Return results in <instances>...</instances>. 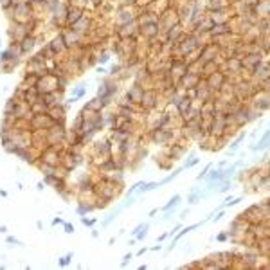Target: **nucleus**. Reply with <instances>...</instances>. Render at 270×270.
I'll list each match as a JSON object with an SVG mask.
<instances>
[{
  "label": "nucleus",
  "instance_id": "obj_1",
  "mask_svg": "<svg viewBox=\"0 0 270 270\" xmlns=\"http://www.w3.org/2000/svg\"><path fill=\"white\" fill-rule=\"evenodd\" d=\"M69 259H70V254H69V256H65V257H61V261H59V265H61V267H65V265H69Z\"/></svg>",
  "mask_w": 270,
  "mask_h": 270
},
{
  "label": "nucleus",
  "instance_id": "obj_2",
  "mask_svg": "<svg viewBox=\"0 0 270 270\" xmlns=\"http://www.w3.org/2000/svg\"><path fill=\"white\" fill-rule=\"evenodd\" d=\"M130 259H132V254H128V256H124V259H122V263H121V265H122V267H126V265H128V261H130Z\"/></svg>",
  "mask_w": 270,
  "mask_h": 270
},
{
  "label": "nucleus",
  "instance_id": "obj_3",
  "mask_svg": "<svg viewBox=\"0 0 270 270\" xmlns=\"http://www.w3.org/2000/svg\"><path fill=\"white\" fill-rule=\"evenodd\" d=\"M65 229H67L65 232H72V231H74V227H72V225H69V223H67V225H65Z\"/></svg>",
  "mask_w": 270,
  "mask_h": 270
},
{
  "label": "nucleus",
  "instance_id": "obj_4",
  "mask_svg": "<svg viewBox=\"0 0 270 270\" xmlns=\"http://www.w3.org/2000/svg\"><path fill=\"white\" fill-rule=\"evenodd\" d=\"M83 223H85V225H92L94 222H92V220H87V218H83Z\"/></svg>",
  "mask_w": 270,
  "mask_h": 270
}]
</instances>
